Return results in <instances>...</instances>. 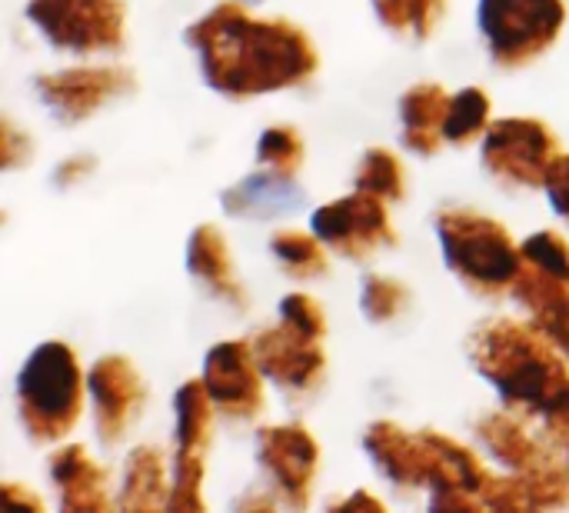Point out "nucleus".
Masks as SVG:
<instances>
[{
	"instance_id": "25",
	"label": "nucleus",
	"mask_w": 569,
	"mask_h": 513,
	"mask_svg": "<svg viewBox=\"0 0 569 513\" xmlns=\"http://www.w3.org/2000/svg\"><path fill=\"white\" fill-rule=\"evenodd\" d=\"M270 254L297 280H313L330 270V247L313 230H277L270 237Z\"/></svg>"
},
{
	"instance_id": "17",
	"label": "nucleus",
	"mask_w": 569,
	"mask_h": 513,
	"mask_svg": "<svg viewBox=\"0 0 569 513\" xmlns=\"http://www.w3.org/2000/svg\"><path fill=\"white\" fill-rule=\"evenodd\" d=\"M63 513H107L117 511L110 497V471L97 464L83 444H63L50 454L47 467Z\"/></svg>"
},
{
	"instance_id": "31",
	"label": "nucleus",
	"mask_w": 569,
	"mask_h": 513,
	"mask_svg": "<svg viewBox=\"0 0 569 513\" xmlns=\"http://www.w3.org/2000/svg\"><path fill=\"white\" fill-rule=\"evenodd\" d=\"M280 320L293 324L297 331H303L310 337H320V341L327 337V310L310 294H287L280 300Z\"/></svg>"
},
{
	"instance_id": "11",
	"label": "nucleus",
	"mask_w": 569,
	"mask_h": 513,
	"mask_svg": "<svg viewBox=\"0 0 569 513\" xmlns=\"http://www.w3.org/2000/svg\"><path fill=\"white\" fill-rule=\"evenodd\" d=\"M40 103L67 127L90 120L103 107L137 93V73L123 63H83L33 77Z\"/></svg>"
},
{
	"instance_id": "8",
	"label": "nucleus",
	"mask_w": 569,
	"mask_h": 513,
	"mask_svg": "<svg viewBox=\"0 0 569 513\" xmlns=\"http://www.w3.org/2000/svg\"><path fill=\"white\" fill-rule=\"evenodd\" d=\"M37 33L73 57H113L127 47V0H27Z\"/></svg>"
},
{
	"instance_id": "4",
	"label": "nucleus",
	"mask_w": 569,
	"mask_h": 513,
	"mask_svg": "<svg viewBox=\"0 0 569 513\" xmlns=\"http://www.w3.org/2000/svg\"><path fill=\"white\" fill-rule=\"evenodd\" d=\"M87 374L63 341L37 344L17 374V417L33 444H60L73 434L87 401Z\"/></svg>"
},
{
	"instance_id": "18",
	"label": "nucleus",
	"mask_w": 569,
	"mask_h": 513,
	"mask_svg": "<svg viewBox=\"0 0 569 513\" xmlns=\"http://www.w3.org/2000/svg\"><path fill=\"white\" fill-rule=\"evenodd\" d=\"M220 207L240 220H277L307 207V190L297 184L293 174H280L260 167L257 174L240 177L220 194Z\"/></svg>"
},
{
	"instance_id": "12",
	"label": "nucleus",
	"mask_w": 569,
	"mask_h": 513,
	"mask_svg": "<svg viewBox=\"0 0 569 513\" xmlns=\"http://www.w3.org/2000/svg\"><path fill=\"white\" fill-rule=\"evenodd\" d=\"M310 230L330 247V254H340L347 260H370L380 250L397 247L400 234L390 220L387 200L353 190L347 197H337L313 210Z\"/></svg>"
},
{
	"instance_id": "28",
	"label": "nucleus",
	"mask_w": 569,
	"mask_h": 513,
	"mask_svg": "<svg viewBox=\"0 0 569 513\" xmlns=\"http://www.w3.org/2000/svg\"><path fill=\"white\" fill-rule=\"evenodd\" d=\"M303 160H307V144H303V134L297 127L273 124L260 134V140H257V164L260 167L297 177Z\"/></svg>"
},
{
	"instance_id": "2",
	"label": "nucleus",
	"mask_w": 569,
	"mask_h": 513,
	"mask_svg": "<svg viewBox=\"0 0 569 513\" xmlns=\"http://www.w3.org/2000/svg\"><path fill=\"white\" fill-rule=\"evenodd\" d=\"M470 367L500 394L503 407L569 441V361L530 320L490 317L467 337Z\"/></svg>"
},
{
	"instance_id": "5",
	"label": "nucleus",
	"mask_w": 569,
	"mask_h": 513,
	"mask_svg": "<svg viewBox=\"0 0 569 513\" xmlns=\"http://www.w3.org/2000/svg\"><path fill=\"white\" fill-rule=\"evenodd\" d=\"M477 441L490 461L520 481L533 511L569 507V464L560 444L547 434H533L530 421L513 411H493L477 421Z\"/></svg>"
},
{
	"instance_id": "37",
	"label": "nucleus",
	"mask_w": 569,
	"mask_h": 513,
	"mask_svg": "<svg viewBox=\"0 0 569 513\" xmlns=\"http://www.w3.org/2000/svg\"><path fill=\"white\" fill-rule=\"evenodd\" d=\"M560 451H563V457H567L569 464V441H560Z\"/></svg>"
},
{
	"instance_id": "15",
	"label": "nucleus",
	"mask_w": 569,
	"mask_h": 513,
	"mask_svg": "<svg viewBox=\"0 0 569 513\" xmlns=\"http://www.w3.org/2000/svg\"><path fill=\"white\" fill-rule=\"evenodd\" d=\"M260 371L270 384H277L287 397H310L327 377V351L320 337L297 331L280 320L250 337Z\"/></svg>"
},
{
	"instance_id": "34",
	"label": "nucleus",
	"mask_w": 569,
	"mask_h": 513,
	"mask_svg": "<svg viewBox=\"0 0 569 513\" xmlns=\"http://www.w3.org/2000/svg\"><path fill=\"white\" fill-rule=\"evenodd\" d=\"M93 167H97V160H93L90 154H73V157H67V160L53 170V184L63 187V190H70V187H77L80 180H87V177L93 174Z\"/></svg>"
},
{
	"instance_id": "27",
	"label": "nucleus",
	"mask_w": 569,
	"mask_h": 513,
	"mask_svg": "<svg viewBox=\"0 0 569 513\" xmlns=\"http://www.w3.org/2000/svg\"><path fill=\"white\" fill-rule=\"evenodd\" d=\"M493 114V100L483 87H463L460 93L450 97V110H447V124H443V137L453 147H467L477 137L487 134V127Z\"/></svg>"
},
{
	"instance_id": "24",
	"label": "nucleus",
	"mask_w": 569,
	"mask_h": 513,
	"mask_svg": "<svg viewBox=\"0 0 569 513\" xmlns=\"http://www.w3.org/2000/svg\"><path fill=\"white\" fill-rule=\"evenodd\" d=\"M370 3L383 30L413 43L430 40L440 30L450 7V0H370Z\"/></svg>"
},
{
	"instance_id": "3",
	"label": "nucleus",
	"mask_w": 569,
	"mask_h": 513,
	"mask_svg": "<svg viewBox=\"0 0 569 513\" xmlns=\"http://www.w3.org/2000/svg\"><path fill=\"white\" fill-rule=\"evenodd\" d=\"M437 240L453 277L483 300H500L523 274V250L513 234L473 207H440L433 217Z\"/></svg>"
},
{
	"instance_id": "35",
	"label": "nucleus",
	"mask_w": 569,
	"mask_h": 513,
	"mask_svg": "<svg viewBox=\"0 0 569 513\" xmlns=\"http://www.w3.org/2000/svg\"><path fill=\"white\" fill-rule=\"evenodd\" d=\"M3 504L13 507V511H43V501H40L33 491H23V487L13 484V481H3Z\"/></svg>"
},
{
	"instance_id": "14",
	"label": "nucleus",
	"mask_w": 569,
	"mask_h": 513,
	"mask_svg": "<svg viewBox=\"0 0 569 513\" xmlns=\"http://www.w3.org/2000/svg\"><path fill=\"white\" fill-rule=\"evenodd\" d=\"M203 384L207 394L227 421L250 424L267 407V387L263 371L253 354L250 341H220L203 357Z\"/></svg>"
},
{
	"instance_id": "33",
	"label": "nucleus",
	"mask_w": 569,
	"mask_h": 513,
	"mask_svg": "<svg viewBox=\"0 0 569 513\" xmlns=\"http://www.w3.org/2000/svg\"><path fill=\"white\" fill-rule=\"evenodd\" d=\"M30 157H33L30 134H20V130L13 127V120L3 117V167H7V170H17V167H23Z\"/></svg>"
},
{
	"instance_id": "36",
	"label": "nucleus",
	"mask_w": 569,
	"mask_h": 513,
	"mask_svg": "<svg viewBox=\"0 0 569 513\" xmlns=\"http://www.w3.org/2000/svg\"><path fill=\"white\" fill-rule=\"evenodd\" d=\"M330 511H370V513H383V501H377L373 494H367V491H357L353 497H347V501H337V504H330Z\"/></svg>"
},
{
	"instance_id": "6",
	"label": "nucleus",
	"mask_w": 569,
	"mask_h": 513,
	"mask_svg": "<svg viewBox=\"0 0 569 513\" xmlns=\"http://www.w3.org/2000/svg\"><path fill=\"white\" fill-rule=\"evenodd\" d=\"M420 437L427 447L430 511H533L520 481L493 474L473 447L440 431H420Z\"/></svg>"
},
{
	"instance_id": "16",
	"label": "nucleus",
	"mask_w": 569,
	"mask_h": 513,
	"mask_svg": "<svg viewBox=\"0 0 569 513\" xmlns=\"http://www.w3.org/2000/svg\"><path fill=\"white\" fill-rule=\"evenodd\" d=\"M87 391L93 404V427L103 447H117L127 431L140 421L147 404V384L133 361L123 354L97 357L87 371Z\"/></svg>"
},
{
	"instance_id": "9",
	"label": "nucleus",
	"mask_w": 569,
	"mask_h": 513,
	"mask_svg": "<svg viewBox=\"0 0 569 513\" xmlns=\"http://www.w3.org/2000/svg\"><path fill=\"white\" fill-rule=\"evenodd\" d=\"M173 491L170 507L173 513H203V477H207V454L213 447V421L217 407L207 394L203 377L187 381L173 394Z\"/></svg>"
},
{
	"instance_id": "29",
	"label": "nucleus",
	"mask_w": 569,
	"mask_h": 513,
	"mask_svg": "<svg viewBox=\"0 0 569 513\" xmlns=\"http://www.w3.org/2000/svg\"><path fill=\"white\" fill-rule=\"evenodd\" d=\"M410 307V290L407 284L383 277V274H370L360 284V310L370 324H393L407 314Z\"/></svg>"
},
{
	"instance_id": "1",
	"label": "nucleus",
	"mask_w": 569,
	"mask_h": 513,
	"mask_svg": "<svg viewBox=\"0 0 569 513\" xmlns=\"http://www.w3.org/2000/svg\"><path fill=\"white\" fill-rule=\"evenodd\" d=\"M207 87L227 100H253L307 87L320 70L310 33L287 17H257L247 0H223L183 30Z\"/></svg>"
},
{
	"instance_id": "30",
	"label": "nucleus",
	"mask_w": 569,
	"mask_h": 513,
	"mask_svg": "<svg viewBox=\"0 0 569 513\" xmlns=\"http://www.w3.org/2000/svg\"><path fill=\"white\" fill-rule=\"evenodd\" d=\"M523 250V264L540 270V274H550L557 280H567L569 284V240L560 237L557 230H537L533 237H527L520 244Z\"/></svg>"
},
{
	"instance_id": "32",
	"label": "nucleus",
	"mask_w": 569,
	"mask_h": 513,
	"mask_svg": "<svg viewBox=\"0 0 569 513\" xmlns=\"http://www.w3.org/2000/svg\"><path fill=\"white\" fill-rule=\"evenodd\" d=\"M547 197H550V207H553V214L569 224V154H560L557 160H553V167H550V174H547Z\"/></svg>"
},
{
	"instance_id": "22",
	"label": "nucleus",
	"mask_w": 569,
	"mask_h": 513,
	"mask_svg": "<svg viewBox=\"0 0 569 513\" xmlns=\"http://www.w3.org/2000/svg\"><path fill=\"white\" fill-rule=\"evenodd\" d=\"M450 97L443 83H413L400 97V134L403 147L417 157H437L447 147L443 124L450 110Z\"/></svg>"
},
{
	"instance_id": "23",
	"label": "nucleus",
	"mask_w": 569,
	"mask_h": 513,
	"mask_svg": "<svg viewBox=\"0 0 569 513\" xmlns=\"http://www.w3.org/2000/svg\"><path fill=\"white\" fill-rule=\"evenodd\" d=\"M173 491V467L153 444H140L127 454L123 481L117 487V511H167Z\"/></svg>"
},
{
	"instance_id": "21",
	"label": "nucleus",
	"mask_w": 569,
	"mask_h": 513,
	"mask_svg": "<svg viewBox=\"0 0 569 513\" xmlns=\"http://www.w3.org/2000/svg\"><path fill=\"white\" fill-rule=\"evenodd\" d=\"M510 297L520 304V310L527 314V320L550 337L560 354L569 361V284L557 280L550 274H540L533 267L523 264V274L517 277Z\"/></svg>"
},
{
	"instance_id": "7",
	"label": "nucleus",
	"mask_w": 569,
	"mask_h": 513,
	"mask_svg": "<svg viewBox=\"0 0 569 513\" xmlns=\"http://www.w3.org/2000/svg\"><path fill=\"white\" fill-rule=\"evenodd\" d=\"M567 0H480L477 27L500 70L537 63L567 27Z\"/></svg>"
},
{
	"instance_id": "19",
	"label": "nucleus",
	"mask_w": 569,
	"mask_h": 513,
	"mask_svg": "<svg viewBox=\"0 0 569 513\" xmlns=\"http://www.w3.org/2000/svg\"><path fill=\"white\" fill-rule=\"evenodd\" d=\"M363 451L380 477L397 491L427 487V447L420 434L400 427L397 421H377L363 431Z\"/></svg>"
},
{
	"instance_id": "10",
	"label": "nucleus",
	"mask_w": 569,
	"mask_h": 513,
	"mask_svg": "<svg viewBox=\"0 0 569 513\" xmlns=\"http://www.w3.org/2000/svg\"><path fill=\"white\" fill-rule=\"evenodd\" d=\"M560 154V137L537 117H503L483 134V167L507 187H543Z\"/></svg>"
},
{
	"instance_id": "26",
	"label": "nucleus",
	"mask_w": 569,
	"mask_h": 513,
	"mask_svg": "<svg viewBox=\"0 0 569 513\" xmlns=\"http://www.w3.org/2000/svg\"><path fill=\"white\" fill-rule=\"evenodd\" d=\"M353 190H367L387 204H397L407 197V167L403 160L387 150V147H370L363 150L357 174H353Z\"/></svg>"
},
{
	"instance_id": "13",
	"label": "nucleus",
	"mask_w": 569,
	"mask_h": 513,
	"mask_svg": "<svg viewBox=\"0 0 569 513\" xmlns=\"http://www.w3.org/2000/svg\"><path fill=\"white\" fill-rule=\"evenodd\" d=\"M323 451L303 424H273L257 431V464L270 494L293 511H307L320 477Z\"/></svg>"
},
{
	"instance_id": "20",
	"label": "nucleus",
	"mask_w": 569,
	"mask_h": 513,
	"mask_svg": "<svg viewBox=\"0 0 569 513\" xmlns=\"http://www.w3.org/2000/svg\"><path fill=\"white\" fill-rule=\"evenodd\" d=\"M187 274L217 300L243 310L247 307V290L237 277L233 267V254L230 244L223 237V230L217 224H200L193 227L190 240H187Z\"/></svg>"
}]
</instances>
